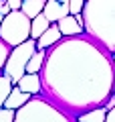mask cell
<instances>
[{
    "label": "cell",
    "mask_w": 115,
    "mask_h": 122,
    "mask_svg": "<svg viewBox=\"0 0 115 122\" xmlns=\"http://www.w3.org/2000/svg\"><path fill=\"white\" fill-rule=\"evenodd\" d=\"M40 79L53 104L79 116L105 106L115 94L113 55L89 35L65 37L49 49Z\"/></svg>",
    "instance_id": "6da1fadb"
},
{
    "label": "cell",
    "mask_w": 115,
    "mask_h": 122,
    "mask_svg": "<svg viewBox=\"0 0 115 122\" xmlns=\"http://www.w3.org/2000/svg\"><path fill=\"white\" fill-rule=\"evenodd\" d=\"M85 35L103 49L115 53V0H85L83 8Z\"/></svg>",
    "instance_id": "7a4b0ae2"
},
{
    "label": "cell",
    "mask_w": 115,
    "mask_h": 122,
    "mask_svg": "<svg viewBox=\"0 0 115 122\" xmlns=\"http://www.w3.org/2000/svg\"><path fill=\"white\" fill-rule=\"evenodd\" d=\"M14 122H73L65 110L53 104L47 96H34L16 110Z\"/></svg>",
    "instance_id": "3957f363"
},
{
    "label": "cell",
    "mask_w": 115,
    "mask_h": 122,
    "mask_svg": "<svg viewBox=\"0 0 115 122\" xmlns=\"http://www.w3.org/2000/svg\"><path fill=\"white\" fill-rule=\"evenodd\" d=\"M30 26H32V18L26 16L22 10H12L8 16H4L0 25V39L6 41L10 47H16L30 39Z\"/></svg>",
    "instance_id": "277c9868"
},
{
    "label": "cell",
    "mask_w": 115,
    "mask_h": 122,
    "mask_svg": "<svg viewBox=\"0 0 115 122\" xmlns=\"http://www.w3.org/2000/svg\"><path fill=\"white\" fill-rule=\"evenodd\" d=\"M36 51H38L36 39H28V41H24V43L12 47V51H10V55H8V61H6V65H4V75H8V77L12 79L14 86H16L22 79V75L26 73V65H28L30 57Z\"/></svg>",
    "instance_id": "5b68a950"
},
{
    "label": "cell",
    "mask_w": 115,
    "mask_h": 122,
    "mask_svg": "<svg viewBox=\"0 0 115 122\" xmlns=\"http://www.w3.org/2000/svg\"><path fill=\"white\" fill-rule=\"evenodd\" d=\"M57 25H59L63 37L85 35V20H83V14H67V16H63Z\"/></svg>",
    "instance_id": "8992f818"
},
{
    "label": "cell",
    "mask_w": 115,
    "mask_h": 122,
    "mask_svg": "<svg viewBox=\"0 0 115 122\" xmlns=\"http://www.w3.org/2000/svg\"><path fill=\"white\" fill-rule=\"evenodd\" d=\"M44 14L51 22H59L63 16L71 14V8H69V2H61V0H47L44 4Z\"/></svg>",
    "instance_id": "52a82bcc"
},
{
    "label": "cell",
    "mask_w": 115,
    "mask_h": 122,
    "mask_svg": "<svg viewBox=\"0 0 115 122\" xmlns=\"http://www.w3.org/2000/svg\"><path fill=\"white\" fill-rule=\"evenodd\" d=\"M63 39V33H61V29H59V25L57 22H53L51 26L47 29V33H43V35L36 39V47L38 49H51V47H55L59 41Z\"/></svg>",
    "instance_id": "ba28073f"
},
{
    "label": "cell",
    "mask_w": 115,
    "mask_h": 122,
    "mask_svg": "<svg viewBox=\"0 0 115 122\" xmlns=\"http://www.w3.org/2000/svg\"><path fill=\"white\" fill-rule=\"evenodd\" d=\"M16 86L20 87L22 92L30 94V96H36V94H40V90H43L40 73H24V75H22V79L16 83Z\"/></svg>",
    "instance_id": "9c48e42d"
},
{
    "label": "cell",
    "mask_w": 115,
    "mask_h": 122,
    "mask_svg": "<svg viewBox=\"0 0 115 122\" xmlns=\"http://www.w3.org/2000/svg\"><path fill=\"white\" fill-rule=\"evenodd\" d=\"M28 100H30V94H26V92H22L18 86H14V87H12V92H10V96L6 98V104H4V108L18 110V108H22V106H24Z\"/></svg>",
    "instance_id": "30bf717a"
},
{
    "label": "cell",
    "mask_w": 115,
    "mask_h": 122,
    "mask_svg": "<svg viewBox=\"0 0 115 122\" xmlns=\"http://www.w3.org/2000/svg\"><path fill=\"white\" fill-rule=\"evenodd\" d=\"M105 118H107V108L99 106V108H91L87 112L79 114L77 122H105Z\"/></svg>",
    "instance_id": "8fae6325"
},
{
    "label": "cell",
    "mask_w": 115,
    "mask_h": 122,
    "mask_svg": "<svg viewBox=\"0 0 115 122\" xmlns=\"http://www.w3.org/2000/svg\"><path fill=\"white\" fill-rule=\"evenodd\" d=\"M51 25H53V22L47 18V14H44V12H40L38 16H34L32 18V26H30V39H38L43 33H47V29Z\"/></svg>",
    "instance_id": "7c38bea8"
},
{
    "label": "cell",
    "mask_w": 115,
    "mask_h": 122,
    "mask_svg": "<svg viewBox=\"0 0 115 122\" xmlns=\"http://www.w3.org/2000/svg\"><path fill=\"white\" fill-rule=\"evenodd\" d=\"M44 4H47V0H22V8L20 10L26 16L34 18L44 10Z\"/></svg>",
    "instance_id": "4fadbf2b"
},
{
    "label": "cell",
    "mask_w": 115,
    "mask_h": 122,
    "mask_svg": "<svg viewBox=\"0 0 115 122\" xmlns=\"http://www.w3.org/2000/svg\"><path fill=\"white\" fill-rule=\"evenodd\" d=\"M44 59H47V51H44V49H38V51L30 57L28 65H26V73H40V69H43V65H44Z\"/></svg>",
    "instance_id": "5bb4252c"
},
{
    "label": "cell",
    "mask_w": 115,
    "mask_h": 122,
    "mask_svg": "<svg viewBox=\"0 0 115 122\" xmlns=\"http://www.w3.org/2000/svg\"><path fill=\"white\" fill-rule=\"evenodd\" d=\"M12 87H14V83H12V79L8 77V75H0V108H4V104H6V98L10 96V92H12Z\"/></svg>",
    "instance_id": "9a60e30c"
},
{
    "label": "cell",
    "mask_w": 115,
    "mask_h": 122,
    "mask_svg": "<svg viewBox=\"0 0 115 122\" xmlns=\"http://www.w3.org/2000/svg\"><path fill=\"white\" fill-rule=\"evenodd\" d=\"M10 45L6 43V41L0 39V71H4V65H6V61H8V55H10Z\"/></svg>",
    "instance_id": "2e32d148"
},
{
    "label": "cell",
    "mask_w": 115,
    "mask_h": 122,
    "mask_svg": "<svg viewBox=\"0 0 115 122\" xmlns=\"http://www.w3.org/2000/svg\"><path fill=\"white\" fill-rule=\"evenodd\" d=\"M69 8H71V14H83L85 0H69Z\"/></svg>",
    "instance_id": "e0dca14e"
},
{
    "label": "cell",
    "mask_w": 115,
    "mask_h": 122,
    "mask_svg": "<svg viewBox=\"0 0 115 122\" xmlns=\"http://www.w3.org/2000/svg\"><path fill=\"white\" fill-rule=\"evenodd\" d=\"M14 116H16V110L0 108V122H14Z\"/></svg>",
    "instance_id": "ac0fdd59"
},
{
    "label": "cell",
    "mask_w": 115,
    "mask_h": 122,
    "mask_svg": "<svg viewBox=\"0 0 115 122\" xmlns=\"http://www.w3.org/2000/svg\"><path fill=\"white\" fill-rule=\"evenodd\" d=\"M10 12H12V8H10L8 0H0V14H4V16H8Z\"/></svg>",
    "instance_id": "d6986e66"
},
{
    "label": "cell",
    "mask_w": 115,
    "mask_h": 122,
    "mask_svg": "<svg viewBox=\"0 0 115 122\" xmlns=\"http://www.w3.org/2000/svg\"><path fill=\"white\" fill-rule=\"evenodd\" d=\"M8 4L12 10H20L22 8V0H8Z\"/></svg>",
    "instance_id": "ffe728a7"
},
{
    "label": "cell",
    "mask_w": 115,
    "mask_h": 122,
    "mask_svg": "<svg viewBox=\"0 0 115 122\" xmlns=\"http://www.w3.org/2000/svg\"><path fill=\"white\" fill-rule=\"evenodd\" d=\"M105 122H115V108L107 110V118H105Z\"/></svg>",
    "instance_id": "44dd1931"
},
{
    "label": "cell",
    "mask_w": 115,
    "mask_h": 122,
    "mask_svg": "<svg viewBox=\"0 0 115 122\" xmlns=\"http://www.w3.org/2000/svg\"><path fill=\"white\" fill-rule=\"evenodd\" d=\"M105 108H107V110H111V108H115V94H113V96L109 98V100H107V104H105Z\"/></svg>",
    "instance_id": "7402d4cb"
},
{
    "label": "cell",
    "mask_w": 115,
    "mask_h": 122,
    "mask_svg": "<svg viewBox=\"0 0 115 122\" xmlns=\"http://www.w3.org/2000/svg\"><path fill=\"white\" fill-rule=\"evenodd\" d=\"M2 20H4V14H0V25H2Z\"/></svg>",
    "instance_id": "603a6c76"
},
{
    "label": "cell",
    "mask_w": 115,
    "mask_h": 122,
    "mask_svg": "<svg viewBox=\"0 0 115 122\" xmlns=\"http://www.w3.org/2000/svg\"><path fill=\"white\" fill-rule=\"evenodd\" d=\"M113 65H115V53H113Z\"/></svg>",
    "instance_id": "cb8c5ba5"
}]
</instances>
